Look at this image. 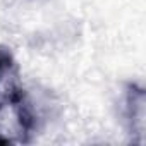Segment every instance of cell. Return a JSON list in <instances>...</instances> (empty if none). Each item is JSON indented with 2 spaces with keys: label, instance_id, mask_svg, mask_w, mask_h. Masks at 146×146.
<instances>
[{
  "label": "cell",
  "instance_id": "3",
  "mask_svg": "<svg viewBox=\"0 0 146 146\" xmlns=\"http://www.w3.org/2000/svg\"><path fill=\"white\" fill-rule=\"evenodd\" d=\"M16 70V58L12 52L5 46H0V81L9 78Z\"/></svg>",
  "mask_w": 146,
  "mask_h": 146
},
{
  "label": "cell",
  "instance_id": "1",
  "mask_svg": "<svg viewBox=\"0 0 146 146\" xmlns=\"http://www.w3.org/2000/svg\"><path fill=\"white\" fill-rule=\"evenodd\" d=\"M36 127L35 112L19 88H11L0 100V144L26 143Z\"/></svg>",
  "mask_w": 146,
  "mask_h": 146
},
{
  "label": "cell",
  "instance_id": "2",
  "mask_svg": "<svg viewBox=\"0 0 146 146\" xmlns=\"http://www.w3.org/2000/svg\"><path fill=\"white\" fill-rule=\"evenodd\" d=\"M144 90L137 84H129L124 98V115L129 125V132L132 136H139V143L143 144L144 134Z\"/></svg>",
  "mask_w": 146,
  "mask_h": 146
}]
</instances>
